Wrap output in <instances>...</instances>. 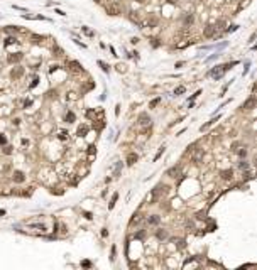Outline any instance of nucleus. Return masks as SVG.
<instances>
[{
  "mask_svg": "<svg viewBox=\"0 0 257 270\" xmlns=\"http://www.w3.org/2000/svg\"><path fill=\"white\" fill-rule=\"evenodd\" d=\"M105 10H107V14H108V15H120V14H122V7H120V3H117V2L108 3Z\"/></svg>",
  "mask_w": 257,
  "mask_h": 270,
  "instance_id": "1",
  "label": "nucleus"
},
{
  "mask_svg": "<svg viewBox=\"0 0 257 270\" xmlns=\"http://www.w3.org/2000/svg\"><path fill=\"white\" fill-rule=\"evenodd\" d=\"M256 105H257L256 96H250L249 100H245V101H244V105L240 106V108H242V110H254V108H256Z\"/></svg>",
  "mask_w": 257,
  "mask_h": 270,
  "instance_id": "2",
  "label": "nucleus"
},
{
  "mask_svg": "<svg viewBox=\"0 0 257 270\" xmlns=\"http://www.w3.org/2000/svg\"><path fill=\"white\" fill-rule=\"evenodd\" d=\"M22 58H24V54H22V52H14V54H9L7 61H9L10 64H17V63H20V61H22Z\"/></svg>",
  "mask_w": 257,
  "mask_h": 270,
  "instance_id": "3",
  "label": "nucleus"
},
{
  "mask_svg": "<svg viewBox=\"0 0 257 270\" xmlns=\"http://www.w3.org/2000/svg\"><path fill=\"white\" fill-rule=\"evenodd\" d=\"M179 174H181V164H178V165H173L171 169H168V172H166V176H169V177H178Z\"/></svg>",
  "mask_w": 257,
  "mask_h": 270,
  "instance_id": "4",
  "label": "nucleus"
},
{
  "mask_svg": "<svg viewBox=\"0 0 257 270\" xmlns=\"http://www.w3.org/2000/svg\"><path fill=\"white\" fill-rule=\"evenodd\" d=\"M22 74H24V68H20V66L14 68V69L10 71V78H12V79H19Z\"/></svg>",
  "mask_w": 257,
  "mask_h": 270,
  "instance_id": "5",
  "label": "nucleus"
},
{
  "mask_svg": "<svg viewBox=\"0 0 257 270\" xmlns=\"http://www.w3.org/2000/svg\"><path fill=\"white\" fill-rule=\"evenodd\" d=\"M220 176H222L223 181H230V179L234 177V171H232V169H223V171L220 172Z\"/></svg>",
  "mask_w": 257,
  "mask_h": 270,
  "instance_id": "6",
  "label": "nucleus"
},
{
  "mask_svg": "<svg viewBox=\"0 0 257 270\" xmlns=\"http://www.w3.org/2000/svg\"><path fill=\"white\" fill-rule=\"evenodd\" d=\"M137 154H135V152H130V154L127 155V159H125V164L127 165H134L135 164V162H137Z\"/></svg>",
  "mask_w": 257,
  "mask_h": 270,
  "instance_id": "7",
  "label": "nucleus"
},
{
  "mask_svg": "<svg viewBox=\"0 0 257 270\" xmlns=\"http://www.w3.org/2000/svg\"><path fill=\"white\" fill-rule=\"evenodd\" d=\"M205 37H215L217 36V29L213 27V25H207V29H205Z\"/></svg>",
  "mask_w": 257,
  "mask_h": 270,
  "instance_id": "8",
  "label": "nucleus"
},
{
  "mask_svg": "<svg viewBox=\"0 0 257 270\" xmlns=\"http://www.w3.org/2000/svg\"><path fill=\"white\" fill-rule=\"evenodd\" d=\"M26 181V176H24V172L22 171H15L14 172V183H24Z\"/></svg>",
  "mask_w": 257,
  "mask_h": 270,
  "instance_id": "9",
  "label": "nucleus"
},
{
  "mask_svg": "<svg viewBox=\"0 0 257 270\" xmlns=\"http://www.w3.org/2000/svg\"><path fill=\"white\" fill-rule=\"evenodd\" d=\"M193 22H195L193 14H186V15H184V19H183V25H184V27H188V25H191Z\"/></svg>",
  "mask_w": 257,
  "mask_h": 270,
  "instance_id": "10",
  "label": "nucleus"
},
{
  "mask_svg": "<svg viewBox=\"0 0 257 270\" xmlns=\"http://www.w3.org/2000/svg\"><path fill=\"white\" fill-rule=\"evenodd\" d=\"M149 122H151V118H149L147 113H140V115H139V123H140V125H147Z\"/></svg>",
  "mask_w": 257,
  "mask_h": 270,
  "instance_id": "11",
  "label": "nucleus"
},
{
  "mask_svg": "<svg viewBox=\"0 0 257 270\" xmlns=\"http://www.w3.org/2000/svg\"><path fill=\"white\" fill-rule=\"evenodd\" d=\"M128 17H130V20H132V22H135V24H140V15H139V12H135V10H132Z\"/></svg>",
  "mask_w": 257,
  "mask_h": 270,
  "instance_id": "12",
  "label": "nucleus"
},
{
  "mask_svg": "<svg viewBox=\"0 0 257 270\" xmlns=\"http://www.w3.org/2000/svg\"><path fill=\"white\" fill-rule=\"evenodd\" d=\"M64 120H66V122H68V123H73V122H75V120H76V115H75V113H73V112H68V113H66V115H64Z\"/></svg>",
  "mask_w": 257,
  "mask_h": 270,
  "instance_id": "13",
  "label": "nucleus"
},
{
  "mask_svg": "<svg viewBox=\"0 0 257 270\" xmlns=\"http://www.w3.org/2000/svg\"><path fill=\"white\" fill-rule=\"evenodd\" d=\"M147 223L149 225H158L159 223V216L158 214H151V216L147 218Z\"/></svg>",
  "mask_w": 257,
  "mask_h": 270,
  "instance_id": "14",
  "label": "nucleus"
},
{
  "mask_svg": "<svg viewBox=\"0 0 257 270\" xmlns=\"http://www.w3.org/2000/svg\"><path fill=\"white\" fill-rule=\"evenodd\" d=\"M218 118H220V116H217V118H211V120H210V122H207V123H205V125L201 127V128H200V130H201V132H203V130H207L208 127H211L213 125V123H215V122H217Z\"/></svg>",
  "mask_w": 257,
  "mask_h": 270,
  "instance_id": "15",
  "label": "nucleus"
},
{
  "mask_svg": "<svg viewBox=\"0 0 257 270\" xmlns=\"http://www.w3.org/2000/svg\"><path fill=\"white\" fill-rule=\"evenodd\" d=\"M86 134H88V125H83V127H79L78 128V135L79 137H85Z\"/></svg>",
  "mask_w": 257,
  "mask_h": 270,
  "instance_id": "16",
  "label": "nucleus"
},
{
  "mask_svg": "<svg viewBox=\"0 0 257 270\" xmlns=\"http://www.w3.org/2000/svg\"><path fill=\"white\" fill-rule=\"evenodd\" d=\"M171 241H174V243L178 245V248H184V247H186V243H184V240H181V238H173Z\"/></svg>",
  "mask_w": 257,
  "mask_h": 270,
  "instance_id": "17",
  "label": "nucleus"
},
{
  "mask_svg": "<svg viewBox=\"0 0 257 270\" xmlns=\"http://www.w3.org/2000/svg\"><path fill=\"white\" fill-rule=\"evenodd\" d=\"M156 236H158L159 240H164V238H168V231H166V230H159V231L156 233Z\"/></svg>",
  "mask_w": 257,
  "mask_h": 270,
  "instance_id": "18",
  "label": "nucleus"
},
{
  "mask_svg": "<svg viewBox=\"0 0 257 270\" xmlns=\"http://www.w3.org/2000/svg\"><path fill=\"white\" fill-rule=\"evenodd\" d=\"M117 199H119V194L115 193L113 196H112V201H110V204H108V209H113V206H115V203H117Z\"/></svg>",
  "mask_w": 257,
  "mask_h": 270,
  "instance_id": "19",
  "label": "nucleus"
},
{
  "mask_svg": "<svg viewBox=\"0 0 257 270\" xmlns=\"http://www.w3.org/2000/svg\"><path fill=\"white\" fill-rule=\"evenodd\" d=\"M201 157H203V150H198V154L195 155V157H193V162H195V164H200Z\"/></svg>",
  "mask_w": 257,
  "mask_h": 270,
  "instance_id": "20",
  "label": "nucleus"
},
{
  "mask_svg": "<svg viewBox=\"0 0 257 270\" xmlns=\"http://www.w3.org/2000/svg\"><path fill=\"white\" fill-rule=\"evenodd\" d=\"M140 221H142L140 214H135V213H134V218L130 220V225H137V223H140Z\"/></svg>",
  "mask_w": 257,
  "mask_h": 270,
  "instance_id": "21",
  "label": "nucleus"
},
{
  "mask_svg": "<svg viewBox=\"0 0 257 270\" xmlns=\"http://www.w3.org/2000/svg\"><path fill=\"white\" fill-rule=\"evenodd\" d=\"M69 66H73L75 69H78V71H83V66L79 64L78 61H71V63H69Z\"/></svg>",
  "mask_w": 257,
  "mask_h": 270,
  "instance_id": "22",
  "label": "nucleus"
},
{
  "mask_svg": "<svg viewBox=\"0 0 257 270\" xmlns=\"http://www.w3.org/2000/svg\"><path fill=\"white\" fill-rule=\"evenodd\" d=\"M213 27H215L217 30H222L223 27H225V20H218V22L215 24V25H213Z\"/></svg>",
  "mask_w": 257,
  "mask_h": 270,
  "instance_id": "23",
  "label": "nucleus"
},
{
  "mask_svg": "<svg viewBox=\"0 0 257 270\" xmlns=\"http://www.w3.org/2000/svg\"><path fill=\"white\" fill-rule=\"evenodd\" d=\"M147 25L149 27H156V25H158V19H156V17H151V19L147 20Z\"/></svg>",
  "mask_w": 257,
  "mask_h": 270,
  "instance_id": "24",
  "label": "nucleus"
},
{
  "mask_svg": "<svg viewBox=\"0 0 257 270\" xmlns=\"http://www.w3.org/2000/svg\"><path fill=\"white\" fill-rule=\"evenodd\" d=\"M159 103H161V98H154V100H152V101L149 103V108H156V106H158Z\"/></svg>",
  "mask_w": 257,
  "mask_h": 270,
  "instance_id": "25",
  "label": "nucleus"
},
{
  "mask_svg": "<svg viewBox=\"0 0 257 270\" xmlns=\"http://www.w3.org/2000/svg\"><path fill=\"white\" fill-rule=\"evenodd\" d=\"M93 88H95V83H86V85L83 86V90H81V91L85 93V91H90V90H93Z\"/></svg>",
  "mask_w": 257,
  "mask_h": 270,
  "instance_id": "26",
  "label": "nucleus"
},
{
  "mask_svg": "<svg viewBox=\"0 0 257 270\" xmlns=\"http://www.w3.org/2000/svg\"><path fill=\"white\" fill-rule=\"evenodd\" d=\"M184 91H186V88H184V86H178L176 90H174V96H178V95L184 93Z\"/></svg>",
  "mask_w": 257,
  "mask_h": 270,
  "instance_id": "27",
  "label": "nucleus"
},
{
  "mask_svg": "<svg viewBox=\"0 0 257 270\" xmlns=\"http://www.w3.org/2000/svg\"><path fill=\"white\" fill-rule=\"evenodd\" d=\"M98 64H100V66H102V69H103L105 73H110V66H108V64H105L103 61H98Z\"/></svg>",
  "mask_w": 257,
  "mask_h": 270,
  "instance_id": "28",
  "label": "nucleus"
},
{
  "mask_svg": "<svg viewBox=\"0 0 257 270\" xmlns=\"http://www.w3.org/2000/svg\"><path fill=\"white\" fill-rule=\"evenodd\" d=\"M17 30H19V27H15V25H9V27H5V32H9V34L17 32Z\"/></svg>",
  "mask_w": 257,
  "mask_h": 270,
  "instance_id": "29",
  "label": "nucleus"
},
{
  "mask_svg": "<svg viewBox=\"0 0 257 270\" xmlns=\"http://www.w3.org/2000/svg\"><path fill=\"white\" fill-rule=\"evenodd\" d=\"M238 157H242V159H245V157H247V149H245V147L238 150Z\"/></svg>",
  "mask_w": 257,
  "mask_h": 270,
  "instance_id": "30",
  "label": "nucleus"
},
{
  "mask_svg": "<svg viewBox=\"0 0 257 270\" xmlns=\"http://www.w3.org/2000/svg\"><path fill=\"white\" fill-rule=\"evenodd\" d=\"M238 167H240L242 171H247V169H249V162H245V160H242V162L238 164Z\"/></svg>",
  "mask_w": 257,
  "mask_h": 270,
  "instance_id": "31",
  "label": "nucleus"
},
{
  "mask_svg": "<svg viewBox=\"0 0 257 270\" xmlns=\"http://www.w3.org/2000/svg\"><path fill=\"white\" fill-rule=\"evenodd\" d=\"M115 257H117V248H115V245L112 247V257H110V260L115 262Z\"/></svg>",
  "mask_w": 257,
  "mask_h": 270,
  "instance_id": "32",
  "label": "nucleus"
},
{
  "mask_svg": "<svg viewBox=\"0 0 257 270\" xmlns=\"http://www.w3.org/2000/svg\"><path fill=\"white\" fill-rule=\"evenodd\" d=\"M120 169H122V162H117L115 169H113V171H115V176H119V174H120Z\"/></svg>",
  "mask_w": 257,
  "mask_h": 270,
  "instance_id": "33",
  "label": "nucleus"
},
{
  "mask_svg": "<svg viewBox=\"0 0 257 270\" xmlns=\"http://www.w3.org/2000/svg\"><path fill=\"white\" fill-rule=\"evenodd\" d=\"M3 154H5V155H10V154H12V147H9V145L5 144V149H3Z\"/></svg>",
  "mask_w": 257,
  "mask_h": 270,
  "instance_id": "34",
  "label": "nucleus"
},
{
  "mask_svg": "<svg viewBox=\"0 0 257 270\" xmlns=\"http://www.w3.org/2000/svg\"><path fill=\"white\" fill-rule=\"evenodd\" d=\"M162 154H164V147H161V149L158 150V154H156V157H154V160H158V159H159V157H161Z\"/></svg>",
  "mask_w": 257,
  "mask_h": 270,
  "instance_id": "35",
  "label": "nucleus"
},
{
  "mask_svg": "<svg viewBox=\"0 0 257 270\" xmlns=\"http://www.w3.org/2000/svg\"><path fill=\"white\" fill-rule=\"evenodd\" d=\"M12 42H17V39H15V37H7V41H5V46H9V44H12Z\"/></svg>",
  "mask_w": 257,
  "mask_h": 270,
  "instance_id": "36",
  "label": "nucleus"
},
{
  "mask_svg": "<svg viewBox=\"0 0 257 270\" xmlns=\"http://www.w3.org/2000/svg\"><path fill=\"white\" fill-rule=\"evenodd\" d=\"M7 144V138H5V135L0 134V145H5Z\"/></svg>",
  "mask_w": 257,
  "mask_h": 270,
  "instance_id": "37",
  "label": "nucleus"
},
{
  "mask_svg": "<svg viewBox=\"0 0 257 270\" xmlns=\"http://www.w3.org/2000/svg\"><path fill=\"white\" fill-rule=\"evenodd\" d=\"M81 265H83V267H86V269H90V267H91V262H90V260H83V262H81Z\"/></svg>",
  "mask_w": 257,
  "mask_h": 270,
  "instance_id": "38",
  "label": "nucleus"
},
{
  "mask_svg": "<svg viewBox=\"0 0 257 270\" xmlns=\"http://www.w3.org/2000/svg\"><path fill=\"white\" fill-rule=\"evenodd\" d=\"M88 154H97V149H95V145H90V147H88Z\"/></svg>",
  "mask_w": 257,
  "mask_h": 270,
  "instance_id": "39",
  "label": "nucleus"
},
{
  "mask_svg": "<svg viewBox=\"0 0 257 270\" xmlns=\"http://www.w3.org/2000/svg\"><path fill=\"white\" fill-rule=\"evenodd\" d=\"M159 46H161L159 39H152V48H159Z\"/></svg>",
  "mask_w": 257,
  "mask_h": 270,
  "instance_id": "40",
  "label": "nucleus"
},
{
  "mask_svg": "<svg viewBox=\"0 0 257 270\" xmlns=\"http://www.w3.org/2000/svg\"><path fill=\"white\" fill-rule=\"evenodd\" d=\"M81 30H83V32H85L86 36H93V32H91L90 29H86V27H81Z\"/></svg>",
  "mask_w": 257,
  "mask_h": 270,
  "instance_id": "41",
  "label": "nucleus"
},
{
  "mask_svg": "<svg viewBox=\"0 0 257 270\" xmlns=\"http://www.w3.org/2000/svg\"><path fill=\"white\" fill-rule=\"evenodd\" d=\"M37 83H39V79H37V78H34V81L30 83V86H29V88H36V86H37Z\"/></svg>",
  "mask_w": 257,
  "mask_h": 270,
  "instance_id": "42",
  "label": "nucleus"
},
{
  "mask_svg": "<svg viewBox=\"0 0 257 270\" xmlns=\"http://www.w3.org/2000/svg\"><path fill=\"white\" fill-rule=\"evenodd\" d=\"M102 236L107 238V236H108V231H107V230H102Z\"/></svg>",
  "mask_w": 257,
  "mask_h": 270,
  "instance_id": "43",
  "label": "nucleus"
},
{
  "mask_svg": "<svg viewBox=\"0 0 257 270\" xmlns=\"http://www.w3.org/2000/svg\"><path fill=\"white\" fill-rule=\"evenodd\" d=\"M56 69H59V66H56V64H54V66H51V69H49V71H51V73H54Z\"/></svg>",
  "mask_w": 257,
  "mask_h": 270,
  "instance_id": "44",
  "label": "nucleus"
},
{
  "mask_svg": "<svg viewBox=\"0 0 257 270\" xmlns=\"http://www.w3.org/2000/svg\"><path fill=\"white\" fill-rule=\"evenodd\" d=\"M142 236H144V230H142V231H139L137 235H135V238H142Z\"/></svg>",
  "mask_w": 257,
  "mask_h": 270,
  "instance_id": "45",
  "label": "nucleus"
},
{
  "mask_svg": "<svg viewBox=\"0 0 257 270\" xmlns=\"http://www.w3.org/2000/svg\"><path fill=\"white\" fill-rule=\"evenodd\" d=\"M30 105H32V101H30V100H27V101L24 103V108H27V106H30Z\"/></svg>",
  "mask_w": 257,
  "mask_h": 270,
  "instance_id": "46",
  "label": "nucleus"
},
{
  "mask_svg": "<svg viewBox=\"0 0 257 270\" xmlns=\"http://www.w3.org/2000/svg\"><path fill=\"white\" fill-rule=\"evenodd\" d=\"M215 228H217V226H215V225H213V223H211V225H210V226H208V230H210V231H213V230H215Z\"/></svg>",
  "mask_w": 257,
  "mask_h": 270,
  "instance_id": "47",
  "label": "nucleus"
},
{
  "mask_svg": "<svg viewBox=\"0 0 257 270\" xmlns=\"http://www.w3.org/2000/svg\"><path fill=\"white\" fill-rule=\"evenodd\" d=\"M198 95H201V91H200V90H198V91H196V93H195V95H193V96H191V100H195V98H196V96H198Z\"/></svg>",
  "mask_w": 257,
  "mask_h": 270,
  "instance_id": "48",
  "label": "nucleus"
},
{
  "mask_svg": "<svg viewBox=\"0 0 257 270\" xmlns=\"http://www.w3.org/2000/svg\"><path fill=\"white\" fill-rule=\"evenodd\" d=\"M130 42H132V44H137L139 39H137V37H132V41H130Z\"/></svg>",
  "mask_w": 257,
  "mask_h": 270,
  "instance_id": "49",
  "label": "nucleus"
},
{
  "mask_svg": "<svg viewBox=\"0 0 257 270\" xmlns=\"http://www.w3.org/2000/svg\"><path fill=\"white\" fill-rule=\"evenodd\" d=\"M5 214V209H0V216H3Z\"/></svg>",
  "mask_w": 257,
  "mask_h": 270,
  "instance_id": "50",
  "label": "nucleus"
},
{
  "mask_svg": "<svg viewBox=\"0 0 257 270\" xmlns=\"http://www.w3.org/2000/svg\"><path fill=\"white\" fill-rule=\"evenodd\" d=\"M169 3H176V2H178V0H168Z\"/></svg>",
  "mask_w": 257,
  "mask_h": 270,
  "instance_id": "51",
  "label": "nucleus"
},
{
  "mask_svg": "<svg viewBox=\"0 0 257 270\" xmlns=\"http://www.w3.org/2000/svg\"><path fill=\"white\" fill-rule=\"evenodd\" d=\"M137 2H140V3H144V2H146V0H137Z\"/></svg>",
  "mask_w": 257,
  "mask_h": 270,
  "instance_id": "52",
  "label": "nucleus"
}]
</instances>
